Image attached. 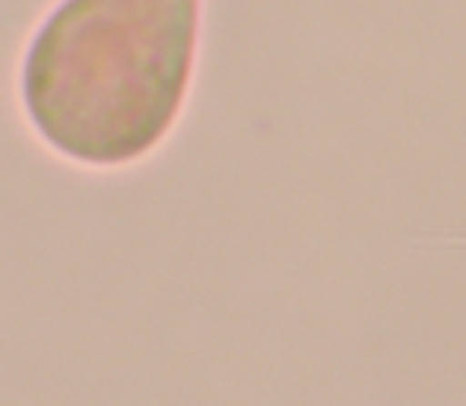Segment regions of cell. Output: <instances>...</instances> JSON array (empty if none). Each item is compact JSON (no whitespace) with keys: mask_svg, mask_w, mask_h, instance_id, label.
Listing matches in <instances>:
<instances>
[{"mask_svg":"<svg viewBox=\"0 0 466 406\" xmlns=\"http://www.w3.org/2000/svg\"><path fill=\"white\" fill-rule=\"evenodd\" d=\"M197 32L200 0H64L23 64L35 130L89 166L147 156L185 105Z\"/></svg>","mask_w":466,"mask_h":406,"instance_id":"6da1fadb","label":"cell"}]
</instances>
